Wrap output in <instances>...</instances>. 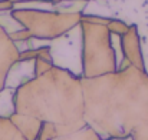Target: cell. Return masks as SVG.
<instances>
[{
    "label": "cell",
    "instance_id": "obj_1",
    "mask_svg": "<svg viewBox=\"0 0 148 140\" xmlns=\"http://www.w3.org/2000/svg\"><path fill=\"white\" fill-rule=\"evenodd\" d=\"M85 122L102 140L127 139L148 124V74L127 67L95 79H81Z\"/></svg>",
    "mask_w": 148,
    "mask_h": 140
},
{
    "label": "cell",
    "instance_id": "obj_2",
    "mask_svg": "<svg viewBox=\"0 0 148 140\" xmlns=\"http://www.w3.org/2000/svg\"><path fill=\"white\" fill-rule=\"evenodd\" d=\"M16 113L53 124L58 137L86 126L81 77L53 66L16 89Z\"/></svg>",
    "mask_w": 148,
    "mask_h": 140
},
{
    "label": "cell",
    "instance_id": "obj_3",
    "mask_svg": "<svg viewBox=\"0 0 148 140\" xmlns=\"http://www.w3.org/2000/svg\"><path fill=\"white\" fill-rule=\"evenodd\" d=\"M82 79H95L116 72V57L106 26L82 22Z\"/></svg>",
    "mask_w": 148,
    "mask_h": 140
},
{
    "label": "cell",
    "instance_id": "obj_4",
    "mask_svg": "<svg viewBox=\"0 0 148 140\" xmlns=\"http://www.w3.org/2000/svg\"><path fill=\"white\" fill-rule=\"evenodd\" d=\"M82 14H68L49 10H12V17L26 29L32 37L53 40L81 23Z\"/></svg>",
    "mask_w": 148,
    "mask_h": 140
},
{
    "label": "cell",
    "instance_id": "obj_5",
    "mask_svg": "<svg viewBox=\"0 0 148 140\" xmlns=\"http://www.w3.org/2000/svg\"><path fill=\"white\" fill-rule=\"evenodd\" d=\"M82 27L81 23L65 34L50 42V56L53 66L82 79Z\"/></svg>",
    "mask_w": 148,
    "mask_h": 140
},
{
    "label": "cell",
    "instance_id": "obj_6",
    "mask_svg": "<svg viewBox=\"0 0 148 140\" xmlns=\"http://www.w3.org/2000/svg\"><path fill=\"white\" fill-rule=\"evenodd\" d=\"M121 47L125 60L140 70H144V60L141 51V42L137 26H130V29L121 36Z\"/></svg>",
    "mask_w": 148,
    "mask_h": 140
},
{
    "label": "cell",
    "instance_id": "obj_7",
    "mask_svg": "<svg viewBox=\"0 0 148 140\" xmlns=\"http://www.w3.org/2000/svg\"><path fill=\"white\" fill-rule=\"evenodd\" d=\"M19 50L9 33L0 26V90L4 89V82L9 69L19 60Z\"/></svg>",
    "mask_w": 148,
    "mask_h": 140
},
{
    "label": "cell",
    "instance_id": "obj_8",
    "mask_svg": "<svg viewBox=\"0 0 148 140\" xmlns=\"http://www.w3.org/2000/svg\"><path fill=\"white\" fill-rule=\"evenodd\" d=\"M35 77V60H17L7 72L4 87L16 90L27 82L33 80Z\"/></svg>",
    "mask_w": 148,
    "mask_h": 140
},
{
    "label": "cell",
    "instance_id": "obj_9",
    "mask_svg": "<svg viewBox=\"0 0 148 140\" xmlns=\"http://www.w3.org/2000/svg\"><path fill=\"white\" fill-rule=\"evenodd\" d=\"M10 120H12L13 124L20 130V133L26 137V140H38L39 139V135H40V130H42L43 123L39 122L38 119L30 117V116H25V114L14 113V114L10 117Z\"/></svg>",
    "mask_w": 148,
    "mask_h": 140
},
{
    "label": "cell",
    "instance_id": "obj_10",
    "mask_svg": "<svg viewBox=\"0 0 148 140\" xmlns=\"http://www.w3.org/2000/svg\"><path fill=\"white\" fill-rule=\"evenodd\" d=\"M14 89L4 87L0 90V117L10 119L16 113V106H14Z\"/></svg>",
    "mask_w": 148,
    "mask_h": 140
},
{
    "label": "cell",
    "instance_id": "obj_11",
    "mask_svg": "<svg viewBox=\"0 0 148 140\" xmlns=\"http://www.w3.org/2000/svg\"><path fill=\"white\" fill-rule=\"evenodd\" d=\"M0 140H26L10 119L0 117Z\"/></svg>",
    "mask_w": 148,
    "mask_h": 140
},
{
    "label": "cell",
    "instance_id": "obj_12",
    "mask_svg": "<svg viewBox=\"0 0 148 140\" xmlns=\"http://www.w3.org/2000/svg\"><path fill=\"white\" fill-rule=\"evenodd\" d=\"M141 42V51H143V60H144V72L148 74V24L137 27Z\"/></svg>",
    "mask_w": 148,
    "mask_h": 140
},
{
    "label": "cell",
    "instance_id": "obj_13",
    "mask_svg": "<svg viewBox=\"0 0 148 140\" xmlns=\"http://www.w3.org/2000/svg\"><path fill=\"white\" fill-rule=\"evenodd\" d=\"M0 26L10 34V33H14L20 29H23L13 17H12V11L10 13H0Z\"/></svg>",
    "mask_w": 148,
    "mask_h": 140
},
{
    "label": "cell",
    "instance_id": "obj_14",
    "mask_svg": "<svg viewBox=\"0 0 148 140\" xmlns=\"http://www.w3.org/2000/svg\"><path fill=\"white\" fill-rule=\"evenodd\" d=\"M108 30L111 34H116V36H122L128 29H130V24H127L125 22L122 20H116V19H109V23H108Z\"/></svg>",
    "mask_w": 148,
    "mask_h": 140
},
{
    "label": "cell",
    "instance_id": "obj_15",
    "mask_svg": "<svg viewBox=\"0 0 148 140\" xmlns=\"http://www.w3.org/2000/svg\"><path fill=\"white\" fill-rule=\"evenodd\" d=\"M38 140H58V135H56L55 126L49 124V123H43Z\"/></svg>",
    "mask_w": 148,
    "mask_h": 140
},
{
    "label": "cell",
    "instance_id": "obj_16",
    "mask_svg": "<svg viewBox=\"0 0 148 140\" xmlns=\"http://www.w3.org/2000/svg\"><path fill=\"white\" fill-rule=\"evenodd\" d=\"M52 67H53V64L50 62L42 60V59H36L35 60V73H36V76H40V74L46 73Z\"/></svg>",
    "mask_w": 148,
    "mask_h": 140
},
{
    "label": "cell",
    "instance_id": "obj_17",
    "mask_svg": "<svg viewBox=\"0 0 148 140\" xmlns=\"http://www.w3.org/2000/svg\"><path fill=\"white\" fill-rule=\"evenodd\" d=\"M9 36H10V39H12L14 43H22V42H26V40H29V39L32 37V34H30L26 29H20V30H17V32H14V33H10Z\"/></svg>",
    "mask_w": 148,
    "mask_h": 140
},
{
    "label": "cell",
    "instance_id": "obj_18",
    "mask_svg": "<svg viewBox=\"0 0 148 140\" xmlns=\"http://www.w3.org/2000/svg\"><path fill=\"white\" fill-rule=\"evenodd\" d=\"M131 139L132 140H148V124L147 126L137 127L131 133Z\"/></svg>",
    "mask_w": 148,
    "mask_h": 140
},
{
    "label": "cell",
    "instance_id": "obj_19",
    "mask_svg": "<svg viewBox=\"0 0 148 140\" xmlns=\"http://www.w3.org/2000/svg\"><path fill=\"white\" fill-rule=\"evenodd\" d=\"M13 10V3L10 0H0V13H10Z\"/></svg>",
    "mask_w": 148,
    "mask_h": 140
},
{
    "label": "cell",
    "instance_id": "obj_20",
    "mask_svg": "<svg viewBox=\"0 0 148 140\" xmlns=\"http://www.w3.org/2000/svg\"><path fill=\"white\" fill-rule=\"evenodd\" d=\"M13 4L14 3H29V1H39V3H59L63 0H10ZM85 1H91V0H85Z\"/></svg>",
    "mask_w": 148,
    "mask_h": 140
},
{
    "label": "cell",
    "instance_id": "obj_21",
    "mask_svg": "<svg viewBox=\"0 0 148 140\" xmlns=\"http://www.w3.org/2000/svg\"><path fill=\"white\" fill-rule=\"evenodd\" d=\"M112 140H132V139H131V136H130V137H127V139H112Z\"/></svg>",
    "mask_w": 148,
    "mask_h": 140
}]
</instances>
